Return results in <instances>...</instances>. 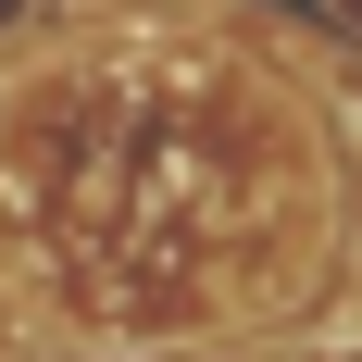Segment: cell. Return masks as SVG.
Masks as SVG:
<instances>
[{"label":"cell","mask_w":362,"mask_h":362,"mask_svg":"<svg viewBox=\"0 0 362 362\" xmlns=\"http://www.w3.org/2000/svg\"><path fill=\"white\" fill-rule=\"evenodd\" d=\"M150 88L125 100V63L88 50V25H50L0 75V138L63 150V163H125L88 213L13 238V288L63 337L138 350V337H238L300 313V275L325 262V150H313V88L300 63H238L225 13H150Z\"/></svg>","instance_id":"1"},{"label":"cell","mask_w":362,"mask_h":362,"mask_svg":"<svg viewBox=\"0 0 362 362\" xmlns=\"http://www.w3.org/2000/svg\"><path fill=\"white\" fill-rule=\"evenodd\" d=\"M325 13H350V25H362V0H325Z\"/></svg>","instance_id":"2"}]
</instances>
